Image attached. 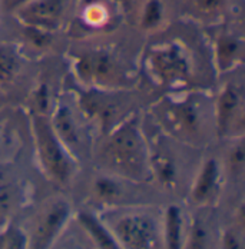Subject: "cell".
I'll use <instances>...</instances> for the list:
<instances>
[{
    "instance_id": "1",
    "label": "cell",
    "mask_w": 245,
    "mask_h": 249,
    "mask_svg": "<svg viewBox=\"0 0 245 249\" xmlns=\"http://www.w3.org/2000/svg\"><path fill=\"white\" fill-rule=\"evenodd\" d=\"M102 155L108 166L123 178L142 180L151 174L147 148L135 116H129L111 132Z\"/></svg>"
},
{
    "instance_id": "2",
    "label": "cell",
    "mask_w": 245,
    "mask_h": 249,
    "mask_svg": "<svg viewBox=\"0 0 245 249\" xmlns=\"http://www.w3.org/2000/svg\"><path fill=\"white\" fill-rule=\"evenodd\" d=\"M32 129L42 169L53 182L68 183L75 171L74 156L53 132L48 116L35 113L32 116Z\"/></svg>"
},
{
    "instance_id": "3",
    "label": "cell",
    "mask_w": 245,
    "mask_h": 249,
    "mask_svg": "<svg viewBox=\"0 0 245 249\" xmlns=\"http://www.w3.org/2000/svg\"><path fill=\"white\" fill-rule=\"evenodd\" d=\"M109 231L119 247L129 249L155 248L161 236L156 221L147 212L138 211H129L119 215Z\"/></svg>"
},
{
    "instance_id": "4",
    "label": "cell",
    "mask_w": 245,
    "mask_h": 249,
    "mask_svg": "<svg viewBox=\"0 0 245 249\" xmlns=\"http://www.w3.org/2000/svg\"><path fill=\"white\" fill-rule=\"evenodd\" d=\"M75 69L82 82L98 89H108L125 77L121 62L106 49L85 50L76 57Z\"/></svg>"
},
{
    "instance_id": "5",
    "label": "cell",
    "mask_w": 245,
    "mask_h": 249,
    "mask_svg": "<svg viewBox=\"0 0 245 249\" xmlns=\"http://www.w3.org/2000/svg\"><path fill=\"white\" fill-rule=\"evenodd\" d=\"M148 69L159 83L175 86L188 80L189 63L184 52L175 45H162L149 52Z\"/></svg>"
},
{
    "instance_id": "6",
    "label": "cell",
    "mask_w": 245,
    "mask_h": 249,
    "mask_svg": "<svg viewBox=\"0 0 245 249\" xmlns=\"http://www.w3.org/2000/svg\"><path fill=\"white\" fill-rule=\"evenodd\" d=\"M68 6L69 0H23L15 9L26 27L52 32L62 25Z\"/></svg>"
},
{
    "instance_id": "7",
    "label": "cell",
    "mask_w": 245,
    "mask_h": 249,
    "mask_svg": "<svg viewBox=\"0 0 245 249\" xmlns=\"http://www.w3.org/2000/svg\"><path fill=\"white\" fill-rule=\"evenodd\" d=\"M215 124L220 136H235L244 129V98L235 85H226L220 92L215 103Z\"/></svg>"
},
{
    "instance_id": "8",
    "label": "cell",
    "mask_w": 245,
    "mask_h": 249,
    "mask_svg": "<svg viewBox=\"0 0 245 249\" xmlns=\"http://www.w3.org/2000/svg\"><path fill=\"white\" fill-rule=\"evenodd\" d=\"M71 216V206L66 200H56L40 215L36 225L30 247L33 248H49L53 241L59 236L60 231Z\"/></svg>"
},
{
    "instance_id": "9",
    "label": "cell",
    "mask_w": 245,
    "mask_h": 249,
    "mask_svg": "<svg viewBox=\"0 0 245 249\" xmlns=\"http://www.w3.org/2000/svg\"><path fill=\"white\" fill-rule=\"evenodd\" d=\"M50 124L59 141L71 152L72 156L74 153H77L82 149V129L79 126L75 112L68 103L60 102L56 105L50 118Z\"/></svg>"
},
{
    "instance_id": "10",
    "label": "cell",
    "mask_w": 245,
    "mask_h": 249,
    "mask_svg": "<svg viewBox=\"0 0 245 249\" xmlns=\"http://www.w3.org/2000/svg\"><path fill=\"white\" fill-rule=\"evenodd\" d=\"M79 106L82 107L83 115L89 118H96L103 127H106L112 119H115L119 107V105L113 100L112 96L103 93L98 88L80 96Z\"/></svg>"
},
{
    "instance_id": "11",
    "label": "cell",
    "mask_w": 245,
    "mask_h": 249,
    "mask_svg": "<svg viewBox=\"0 0 245 249\" xmlns=\"http://www.w3.org/2000/svg\"><path fill=\"white\" fill-rule=\"evenodd\" d=\"M168 116L175 129L188 136L196 135L202 124V110L198 106V102L192 99H185L171 105Z\"/></svg>"
},
{
    "instance_id": "12",
    "label": "cell",
    "mask_w": 245,
    "mask_h": 249,
    "mask_svg": "<svg viewBox=\"0 0 245 249\" xmlns=\"http://www.w3.org/2000/svg\"><path fill=\"white\" fill-rule=\"evenodd\" d=\"M243 40L232 33H221L215 40V65L221 73L234 69L243 60Z\"/></svg>"
},
{
    "instance_id": "13",
    "label": "cell",
    "mask_w": 245,
    "mask_h": 249,
    "mask_svg": "<svg viewBox=\"0 0 245 249\" xmlns=\"http://www.w3.org/2000/svg\"><path fill=\"white\" fill-rule=\"evenodd\" d=\"M220 182V165L217 159L209 158L204 162L201 172L196 176L191 196L196 203H205L214 198Z\"/></svg>"
},
{
    "instance_id": "14",
    "label": "cell",
    "mask_w": 245,
    "mask_h": 249,
    "mask_svg": "<svg viewBox=\"0 0 245 249\" xmlns=\"http://www.w3.org/2000/svg\"><path fill=\"white\" fill-rule=\"evenodd\" d=\"M77 222L83 228L85 232L91 236L94 244L99 248H109L115 249L119 248V244L113 238L112 232L100 222L98 218L89 212H79L77 213Z\"/></svg>"
},
{
    "instance_id": "15",
    "label": "cell",
    "mask_w": 245,
    "mask_h": 249,
    "mask_svg": "<svg viewBox=\"0 0 245 249\" xmlns=\"http://www.w3.org/2000/svg\"><path fill=\"white\" fill-rule=\"evenodd\" d=\"M164 242L168 248L178 249L184 244V218L178 206H168L164 218Z\"/></svg>"
},
{
    "instance_id": "16",
    "label": "cell",
    "mask_w": 245,
    "mask_h": 249,
    "mask_svg": "<svg viewBox=\"0 0 245 249\" xmlns=\"http://www.w3.org/2000/svg\"><path fill=\"white\" fill-rule=\"evenodd\" d=\"M165 19V4L162 0H147L141 10L139 25L145 30H153L162 25Z\"/></svg>"
},
{
    "instance_id": "17",
    "label": "cell",
    "mask_w": 245,
    "mask_h": 249,
    "mask_svg": "<svg viewBox=\"0 0 245 249\" xmlns=\"http://www.w3.org/2000/svg\"><path fill=\"white\" fill-rule=\"evenodd\" d=\"M95 198L100 202H113L122 195L121 183L111 176H99L92 185Z\"/></svg>"
},
{
    "instance_id": "18",
    "label": "cell",
    "mask_w": 245,
    "mask_h": 249,
    "mask_svg": "<svg viewBox=\"0 0 245 249\" xmlns=\"http://www.w3.org/2000/svg\"><path fill=\"white\" fill-rule=\"evenodd\" d=\"M19 71V59L10 49L0 46V86L13 80Z\"/></svg>"
},
{
    "instance_id": "19",
    "label": "cell",
    "mask_w": 245,
    "mask_h": 249,
    "mask_svg": "<svg viewBox=\"0 0 245 249\" xmlns=\"http://www.w3.org/2000/svg\"><path fill=\"white\" fill-rule=\"evenodd\" d=\"M152 172H155L156 176L162 180V183L165 185H171L175 182L176 169H175L173 162L168 158H164V156L156 158L152 165Z\"/></svg>"
},
{
    "instance_id": "20",
    "label": "cell",
    "mask_w": 245,
    "mask_h": 249,
    "mask_svg": "<svg viewBox=\"0 0 245 249\" xmlns=\"http://www.w3.org/2000/svg\"><path fill=\"white\" fill-rule=\"evenodd\" d=\"M228 168L231 171V174L238 176L243 174L244 171V163H245V150L244 143L240 139L235 145L231 146V149L228 152Z\"/></svg>"
},
{
    "instance_id": "21",
    "label": "cell",
    "mask_w": 245,
    "mask_h": 249,
    "mask_svg": "<svg viewBox=\"0 0 245 249\" xmlns=\"http://www.w3.org/2000/svg\"><path fill=\"white\" fill-rule=\"evenodd\" d=\"M29 241L18 228H9L0 233V248H25Z\"/></svg>"
},
{
    "instance_id": "22",
    "label": "cell",
    "mask_w": 245,
    "mask_h": 249,
    "mask_svg": "<svg viewBox=\"0 0 245 249\" xmlns=\"http://www.w3.org/2000/svg\"><path fill=\"white\" fill-rule=\"evenodd\" d=\"M208 241V231L205 225L202 224L201 219H194V224L189 231V238H188V248H204Z\"/></svg>"
},
{
    "instance_id": "23",
    "label": "cell",
    "mask_w": 245,
    "mask_h": 249,
    "mask_svg": "<svg viewBox=\"0 0 245 249\" xmlns=\"http://www.w3.org/2000/svg\"><path fill=\"white\" fill-rule=\"evenodd\" d=\"M192 3L202 16H217L226 6V0H192Z\"/></svg>"
},
{
    "instance_id": "24",
    "label": "cell",
    "mask_w": 245,
    "mask_h": 249,
    "mask_svg": "<svg viewBox=\"0 0 245 249\" xmlns=\"http://www.w3.org/2000/svg\"><path fill=\"white\" fill-rule=\"evenodd\" d=\"M35 107H36V113L46 115L49 107V92L46 86H42L35 95Z\"/></svg>"
},
{
    "instance_id": "25",
    "label": "cell",
    "mask_w": 245,
    "mask_h": 249,
    "mask_svg": "<svg viewBox=\"0 0 245 249\" xmlns=\"http://www.w3.org/2000/svg\"><path fill=\"white\" fill-rule=\"evenodd\" d=\"M222 248L226 249H240L241 248V241L237 232L234 229H229L224 233L222 236Z\"/></svg>"
},
{
    "instance_id": "26",
    "label": "cell",
    "mask_w": 245,
    "mask_h": 249,
    "mask_svg": "<svg viewBox=\"0 0 245 249\" xmlns=\"http://www.w3.org/2000/svg\"><path fill=\"white\" fill-rule=\"evenodd\" d=\"M4 1H6V4L10 6V7H15V6H18V4L20 3V0H4Z\"/></svg>"
},
{
    "instance_id": "27",
    "label": "cell",
    "mask_w": 245,
    "mask_h": 249,
    "mask_svg": "<svg viewBox=\"0 0 245 249\" xmlns=\"http://www.w3.org/2000/svg\"><path fill=\"white\" fill-rule=\"evenodd\" d=\"M112 1H115V3H118L121 6H128L132 0H112Z\"/></svg>"
},
{
    "instance_id": "28",
    "label": "cell",
    "mask_w": 245,
    "mask_h": 249,
    "mask_svg": "<svg viewBox=\"0 0 245 249\" xmlns=\"http://www.w3.org/2000/svg\"><path fill=\"white\" fill-rule=\"evenodd\" d=\"M20 1H23V0H20ZM15 7H16V6H15Z\"/></svg>"
}]
</instances>
